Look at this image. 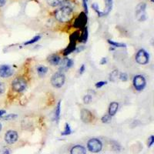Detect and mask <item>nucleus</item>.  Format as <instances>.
<instances>
[{
	"mask_svg": "<svg viewBox=\"0 0 154 154\" xmlns=\"http://www.w3.org/2000/svg\"><path fill=\"white\" fill-rule=\"evenodd\" d=\"M110 121H111V116L109 115H105L103 116V118H102V122H103V123H109Z\"/></svg>",
	"mask_w": 154,
	"mask_h": 154,
	"instance_id": "nucleus-24",
	"label": "nucleus"
},
{
	"mask_svg": "<svg viewBox=\"0 0 154 154\" xmlns=\"http://www.w3.org/2000/svg\"><path fill=\"white\" fill-rule=\"evenodd\" d=\"M61 101H59L57 106H56V112H55V117H56V122H59V119H60V109H61Z\"/></svg>",
	"mask_w": 154,
	"mask_h": 154,
	"instance_id": "nucleus-17",
	"label": "nucleus"
},
{
	"mask_svg": "<svg viewBox=\"0 0 154 154\" xmlns=\"http://www.w3.org/2000/svg\"><path fill=\"white\" fill-rule=\"evenodd\" d=\"M5 111H4V110H0V116H2V115H3V114L4 113H5Z\"/></svg>",
	"mask_w": 154,
	"mask_h": 154,
	"instance_id": "nucleus-37",
	"label": "nucleus"
},
{
	"mask_svg": "<svg viewBox=\"0 0 154 154\" xmlns=\"http://www.w3.org/2000/svg\"><path fill=\"white\" fill-rule=\"evenodd\" d=\"M106 63V58H103L101 61V64H104V63Z\"/></svg>",
	"mask_w": 154,
	"mask_h": 154,
	"instance_id": "nucleus-36",
	"label": "nucleus"
},
{
	"mask_svg": "<svg viewBox=\"0 0 154 154\" xmlns=\"http://www.w3.org/2000/svg\"><path fill=\"white\" fill-rule=\"evenodd\" d=\"M5 85H4V83L0 82V95L5 93Z\"/></svg>",
	"mask_w": 154,
	"mask_h": 154,
	"instance_id": "nucleus-31",
	"label": "nucleus"
},
{
	"mask_svg": "<svg viewBox=\"0 0 154 154\" xmlns=\"http://www.w3.org/2000/svg\"><path fill=\"white\" fill-rule=\"evenodd\" d=\"M40 38H41V37L39 36V35H37V36L34 37L33 38H32V39H30V40L28 41V42H25L24 45L27 46V45H30V44L34 43V42H37V41H38V40H39V39H40Z\"/></svg>",
	"mask_w": 154,
	"mask_h": 154,
	"instance_id": "nucleus-22",
	"label": "nucleus"
},
{
	"mask_svg": "<svg viewBox=\"0 0 154 154\" xmlns=\"http://www.w3.org/2000/svg\"><path fill=\"white\" fill-rule=\"evenodd\" d=\"M46 1H47L48 4L53 7H56L64 2V0H46Z\"/></svg>",
	"mask_w": 154,
	"mask_h": 154,
	"instance_id": "nucleus-16",
	"label": "nucleus"
},
{
	"mask_svg": "<svg viewBox=\"0 0 154 154\" xmlns=\"http://www.w3.org/2000/svg\"><path fill=\"white\" fill-rule=\"evenodd\" d=\"M5 0H0V7H2L5 5Z\"/></svg>",
	"mask_w": 154,
	"mask_h": 154,
	"instance_id": "nucleus-34",
	"label": "nucleus"
},
{
	"mask_svg": "<svg viewBox=\"0 0 154 154\" xmlns=\"http://www.w3.org/2000/svg\"><path fill=\"white\" fill-rule=\"evenodd\" d=\"M48 72V69L47 67L44 66H39L37 68V72H38V75L39 76H44L46 75Z\"/></svg>",
	"mask_w": 154,
	"mask_h": 154,
	"instance_id": "nucleus-15",
	"label": "nucleus"
},
{
	"mask_svg": "<svg viewBox=\"0 0 154 154\" xmlns=\"http://www.w3.org/2000/svg\"><path fill=\"white\" fill-rule=\"evenodd\" d=\"M136 60L139 64L145 65L149 62V55L144 49H140L136 56Z\"/></svg>",
	"mask_w": 154,
	"mask_h": 154,
	"instance_id": "nucleus-6",
	"label": "nucleus"
},
{
	"mask_svg": "<svg viewBox=\"0 0 154 154\" xmlns=\"http://www.w3.org/2000/svg\"><path fill=\"white\" fill-rule=\"evenodd\" d=\"M106 11L103 12V15L108 14L109 11L112 9V0H106Z\"/></svg>",
	"mask_w": 154,
	"mask_h": 154,
	"instance_id": "nucleus-19",
	"label": "nucleus"
},
{
	"mask_svg": "<svg viewBox=\"0 0 154 154\" xmlns=\"http://www.w3.org/2000/svg\"><path fill=\"white\" fill-rule=\"evenodd\" d=\"M65 75L62 72H56L51 78V83L54 87L60 88L65 82Z\"/></svg>",
	"mask_w": 154,
	"mask_h": 154,
	"instance_id": "nucleus-2",
	"label": "nucleus"
},
{
	"mask_svg": "<svg viewBox=\"0 0 154 154\" xmlns=\"http://www.w3.org/2000/svg\"><path fill=\"white\" fill-rule=\"evenodd\" d=\"M154 143V137L153 136H151L149 139H148V146L151 147L152 146Z\"/></svg>",
	"mask_w": 154,
	"mask_h": 154,
	"instance_id": "nucleus-30",
	"label": "nucleus"
},
{
	"mask_svg": "<svg viewBox=\"0 0 154 154\" xmlns=\"http://www.w3.org/2000/svg\"><path fill=\"white\" fill-rule=\"evenodd\" d=\"M74 49H75V42H71V43L69 44V46L68 47L65 49V51H64V54H69V53H72Z\"/></svg>",
	"mask_w": 154,
	"mask_h": 154,
	"instance_id": "nucleus-18",
	"label": "nucleus"
},
{
	"mask_svg": "<svg viewBox=\"0 0 154 154\" xmlns=\"http://www.w3.org/2000/svg\"><path fill=\"white\" fill-rule=\"evenodd\" d=\"M119 79L122 81H124L125 82V81H126L128 79V76L126 73L122 72V73H120V75H119Z\"/></svg>",
	"mask_w": 154,
	"mask_h": 154,
	"instance_id": "nucleus-29",
	"label": "nucleus"
},
{
	"mask_svg": "<svg viewBox=\"0 0 154 154\" xmlns=\"http://www.w3.org/2000/svg\"><path fill=\"white\" fill-rule=\"evenodd\" d=\"M81 119L85 123H89L93 119V115L87 109H82L81 112Z\"/></svg>",
	"mask_w": 154,
	"mask_h": 154,
	"instance_id": "nucleus-10",
	"label": "nucleus"
},
{
	"mask_svg": "<svg viewBox=\"0 0 154 154\" xmlns=\"http://www.w3.org/2000/svg\"><path fill=\"white\" fill-rule=\"evenodd\" d=\"M118 77V71L117 70H114L110 73V75H109V79H110L111 81L112 82H115L116 80Z\"/></svg>",
	"mask_w": 154,
	"mask_h": 154,
	"instance_id": "nucleus-20",
	"label": "nucleus"
},
{
	"mask_svg": "<svg viewBox=\"0 0 154 154\" xmlns=\"http://www.w3.org/2000/svg\"><path fill=\"white\" fill-rule=\"evenodd\" d=\"M82 5L85 10V14H88V0H82Z\"/></svg>",
	"mask_w": 154,
	"mask_h": 154,
	"instance_id": "nucleus-27",
	"label": "nucleus"
},
{
	"mask_svg": "<svg viewBox=\"0 0 154 154\" xmlns=\"http://www.w3.org/2000/svg\"><path fill=\"white\" fill-rule=\"evenodd\" d=\"M72 64H73V62L72 60L68 59V58H65L63 60H60L59 65L60 66V69L61 70H66L72 66Z\"/></svg>",
	"mask_w": 154,
	"mask_h": 154,
	"instance_id": "nucleus-11",
	"label": "nucleus"
},
{
	"mask_svg": "<svg viewBox=\"0 0 154 154\" xmlns=\"http://www.w3.org/2000/svg\"><path fill=\"white\" fill-rule=\"evenodd\" d=\"M12 87L13 90L18 92V93L24 91L26 88V81L23 78L18 77L12 82Z\"/></svg>",
	"mask_w": 154,
	"mask_h": 154,
	"instance_id": "nucleus-4",
	"label": "nucleus"
},
{
	"mask_svg": "<svg viewBox=\"0 0 154 154\" xmlns=\"http://www.w3.org/2000/svg\"><path fill=\"white\" fill-rule=\"evenodd\" d=\"M118 107H119V105H118L117 103H116V102L111 103L110 105H109V115L111 116L115 115L118 110Z\"/></svg>",
	"mask_w": 154,
	"mask_h": 154,
	"instance_id": "nucleus-14",
	"label": "nucleus"
},
{
	"mask_svg": "<svg viewBox=\"0 0 154 154\" xmlns=\"http://www.w3.org/2000/svg\"><path fill=\"white\" fill-rule=\"evenodd\" d=\"M73 16V9L68 4L63 5L55 12V18L60 23H67Z\"/></svg>",
	"mask_w": 154,
	"mask_h": 154,
	"instance_id": "nucleus-1",
	"label": "nucleus"
},
{
	"mask_svg": "<svg viewBox=\"0 0 154 154\" xmlns=\"http://www.w3.org/2000/svg\"><path fill=\"white\" fill-rule=\"evenodd\" d=\"M60 60H61L60 57L56 54L51 55L48 57V62L53 66L59 65L60 63Z\"/></svg>",
	"mask_w": 154,
	"mask_h": 154,
	"instance_id": "nucleus-13",
	"label": "nucleus"
},
{
	"mask_svg": "<svg viewBox=\"0 0 154 154\" xmlns=\"http://www.w3.org/2000/svg\"><path fill=\"white\" fill-rule=\"evenodd\" d=\"M87 38H88V32H87V29H85L84 33H83V35H82V42H86L87 41Z\"/></svg>",
	"mask_w": 154,
	"mask_h": 154,
	"instance_id": "nucleus-28",
	"label": "nucleus"
},
{
	"mask_svg": "<svg viewBox=\"0 0 154 154\" xmlns=\"http://www.w3.org/2000/svg\"><path fill=\"white\" fill-rule=\"evenodd\" d=\"M108 42L110 44V45H112V46H115V47H125V46H126L125 44L118 43V42H112V41H110V40H108Z\"/></svg>",
	"mask_w": 154,
	"mask_h": 154,
	"instance_id": "nucleus-23",
	"label": "nucleus"
},
{
	"mask_svg": "<svg viewBox=\"0 0 154 154\" xmlns=\"http://www.w3.org/2000/svg\"><path fill=\"white\" fill-rule=\"evenodd\" d=\"M13 74V69L8 65L0 66V77L8 78Z\"/></svg>",
	"mask_w": 154,
	"mask_h": 154,
	"instance_id": "nucleus-8",
	"label": "nucleus"
},
{
	"mask_svg": "<svg viewBox=\"0 0 154 154\" xmlns=\"http://www.w3.org/2000/svg\"><path fill=\"white\" fill-rule=\"evenodd\" d=\"M70 154H86V150L82 146L76 145L71 149Z\"/></svg>",
	"mask_w": 154,
	"mask_h": 154,
	"instance_id": "nucleus-12",
	"label": "nucleus"
},
{
	"mask_svg": "<svg viewBox=\"0 0 154 154\" xmlns=\"http://www.w3.org/2000/svg\"><path fill=\"white\" fill-rule=\"evenodd\" d=\"M146 5L145 3H140L137 5L136 9V16L139 21H143L146 19Z\"/></svg>",
	"mask_w": 154,
	"mask_h": 154,
	"instance_id": "nucleus-7",
	"label": "nucleus"
},
{
	"mask_svg": "<svg viewBox=\"0 0 154 154\" xmlns=\"http://www.w3.org/2000/svg\"><path fill=\"white\" fill-rule=\"evenodd\" d=\"M13 117H16V116H13V115H10V116H5L4 119H11V118H13Z\"/></svg>",
	"mask_w": 154,
	"mask_h": 154,
	"instance_id": "nucleus-35",
	"label": "nucleus"
},
{
	"mask_svg": "<svg viewBox=\"0 0 154 154\" xmlns=\"http://www.w3.org/2000/svg\"><path fill=\"white\" fill-rule=\"evenodd\" d=\"M92 6H93V8L94 9V10L96 11L97 13H98L99 16H103V12H101L100 10H99V6H98V5H97V4H96V3L93 4V5H92Z\"/></svg>",
	"mask_w": 154,
	"mask_h": 154,
	"instance_id": "nucleus-26",
	"label": "nucleus"
},
{
	"mask_svg": "<svg viewBox=\"0 0 154 154\" xmlns=\"http://www.w3.org/2000/svg\"><path fill=\"white\" fill-rule=\"evenodd\" d=\"M83 102H84V103L86 104H89L90 103L92 102V96L90 95H86L84 96V98H83Z\"/></svg>",
	"mask_w": 154,
	"mask_h": 154,
	"instance_id": "nucleus-25",
	"label": "nucleus"
},
{
	"mask_svg": "<svg viewBox=\"0 0 154 154\" xmlns=\"http://www.w3.org/2000/svg\"><path fill=\"white\" fill-rule=\"evenodd\" d=\"M87 148L91 152H99L103 148V144L98 139L93 138L89 140L87 143Z\"/></svg>",
	"mask_w": 154,
	"mask_h": 154,
	"instance_id": "nucleus-3",
	"label": "nucleus"
},
{
	"mask_svg": "<svg viewBox=\"0 0 154 154\" xmlns=\"http://www.w3.org/2000/svg\"><path fill=\"white\" fill-rule=\"evenodd\" d=\"M1 130H2V125L0 124V131H1Z\"/></svg>",
	"mask_w": 154,
	"mask_h": 154,
	"instance_id": "nucleus-38",
	"label": "nucleus"
},
{
	"mask_svg": "<svg viewBox=\"0 0 154 154\" xmlns=\"http://www.w3.org/2000/svg\"><path fill=\"white\" fill-rule=\"evenodd\" d=\"M106 82H99L96 84V88H100V87H102V86H104V85H106Z\"/></svg>",
	"mask_w": 154,
	"mask_h": 154,
	"instance_id": "nucleus-32",
	"label": "nucleus"
},
{
	"mask_svg": "<svg viewBox=\"0 0 154 154\" xmlns=\"http://www.w3.org/2000/svg\"><path fill=\"white\" fill-rule=\"evenodd\" d=\"M84 70H85V66L82 65V66L80 67V69H79V73H80V74L83 73V72H84Z\"/></svg>",
	"mask_w": 154,
	"mask_h": 154,
	"instance_id": "nucleus-33",
	"label": "nucleus"
},
{
	"mask_svg": "<svg viewBox=\"0 0 154 154\" xmlns=\"http://www.w3.org/2000/svg\"><path fill=\"white\" fill-rule=\"evenodd\" d=\"M133 86H134L135 89L138 91L143 90L146 86L145 78L141 75H136L133 79Z\"/></svg>",
	"mask_w": 154,
	"mask_h": 154,
	"instance_id": "nucleus-5",
	"label": "nucleus"
},
{
	"mask_svg": "<svg viewBox=\"0 0 154 154\" xmlns=\"http://www.w3.org/2000/svg\"><path fill=\"white\" fill-rule=\"evenodd\" d=\"M72 133V130L70 129V126L68 123H66V126H65V130L62 133V135L63 136H66V135L70 134V133Z\"/></svg>",
	"mask_w": 154,
	"mask_h": 154,
	"instance_id": "nucleus-21",
	"label": "nucleus"
},
{
	"mask_svg": "<svg viewBox=\"0 0 154 154\" xmlns=\"http://www.w3.org/2000/svg\"><path fill=\"white\" fill-rule=\"evenodd\" d=\"M18 140V133L13 130H9L5 135V142L9 144H12L16 143Z\"/></svg>",
	"mask_w": 154,
	"mask_h": 154,
	"instance_id": "nucleus-9",
	"label": "nucleus"
}]
</instances>
